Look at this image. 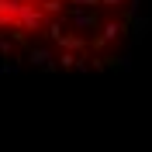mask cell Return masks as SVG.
<instances>
[{"instance_id":"7","label":"cell","mask_w":152,"mask_h":152,"mask_svg":"<svg viewBox=\"0 0 152 152\" xmlns=\"http://www.w3.org/2000/svg\"><path fill=\"white\" fill-rule=\"evenodd\" d=\"M138 4H142V0H124V21H132L135 14H138Z\"/></svg>"},{"instance_id":"9","label":"cell","mask_w":152,"mask_h":152,"mask_svg":"<svg viewBox=\"0 0 152 152\" xmlns=\"http://www.w3.org/2000/svg\"><path fill=\"white\" fill-rule=\"evenodd\" d=\"M100 7H107V10H118V7H124V0H100Z\"/></svg>"},{"instance_id":"5","label":"cell","mask_w":152,"mask_h":152,"mask_svg":"<svg viewBox=\"0 0 152 152\" xmlns=\"http://www.w3.org/2000/svg\"><path fill=\"white\" fill-rule=\"evenodd\" d=\"M66 4L73 10H97V7H100V0H66Z\"/></svg>"},{"instance_id":"2","label":"cell","mask_w":152,"mask_h":152,"mask_svg":"<svg viewBox=\"0 0 152 152\" xmlns=\"http://www.w3.org/2000/svg\"><path fill=\"white\" fill-rule=\"evenodd\" d=\"M69 24L80 31V38H86V35H94L100 28V18H97V10H73L69 14Z\"/></svg>"},{"instance_id":"3","label":"cell","mask_w":152,"mask_h":152,"mask_svg":"<svg viewBox=\"0 0 152 152\" xmlns=\"http://www.w3.org/2000/svg\"><path fill=\"white\" fill-rule=\"evenodd\" d=\"M52 59H56L52 48H31V52H28V62H31V66H42V69H52V66H56Z\"/></svg>"},{"instance_id":"8","label":"cell","mask_w":152,"mask_h":152,"mask_svg":"<svg viewBox=\"0 0 152 152\" xmlns=\"http://www.w3.org/2000/svg\"><path fill=\"white\" fill-rule=\"evenodd\" d=\"M114 66H118V69H132V56H128V52L118 56V59H114Z\"/></svg>"},{"instance_id":"6","label":"cell","mask_w":152,"mask_h":152,"mask_svg":"<svg viewBox=\"0 0 152 152\" xmlns=\"http://www.w3.org/2000/svg\"><path fill=\"white\" fill-rule=\"evenodd\" d=\"M149 28H152V18H138V21H135V38H142Z\"/></svg>"},{"instance_id":"4","label":"cell","mask_w":152,"mask_h":152,"mask_svg":"<svg viewBox=\"0 0 152 152\" xmlns=\"http://www.w3.org/2000/svg\"><path fill=\"white\" fill-rule=\"evenodd\" d=\"M45 35L59 45V38L66 35V18H62V21H48V24H45Z\"/></svg>"},{"instance_id":"1","label":"cell","mask_w":152,"mask_h":152,"mask_svg":"<svg viewBox=\"0 0 152 152\" xmlns=\"http://www.w3.org/2000/svg\"><path fill=\"white\" fill-rule=\"evenodd\" d=\"M97 31H100V35L90 42V48H94V52H104L111 42L124 38V31H128V21H124V18H111V21H104V24H100Z\"/></svg>"}]
</instances>
